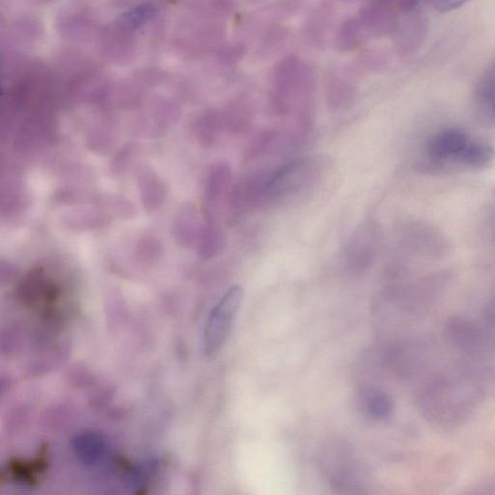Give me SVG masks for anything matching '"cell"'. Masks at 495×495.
<instances>
[{"label":"cell","mask_w":495,"mask_h":495,"mask_svg":"<svg viewBox=\"0 0 495 495\" xmlns=\"http://www.w3.org/2000/svg\"><path fill=\"white\" fill-rule=\"evenodd\" d=\"M274 104L278 110L286 112L288 98L294 92L306 93L312 87L311 72L297 57H286L278 62L275 69Z\"/></svg>","instance_id":"obj_4"},{"label":"cell","mask_w":495,"mask_h":495,"mask_svg":"<svg viewBox=\"0 0 495 495\" xmlns=\"http://www.w3.org/2000/svg\"><path fill=\"white\" fill-rule=\"evenodd\" d=\"M468 2L469 0H429L430 4L441 13L453 11Z\"/></svg>","instance_id":"obj_11"},{"label":"cell","mask_w":495,"mask_h":495,"mask_svg":"<svg viewBox=\"0 0 495 495\" xmlns=\"http://www.w3.org/2000/svg\"><path fill=\"white\" fill-rule=\"evenodd\" d=\"M484 398L473 374L439 377L421 391L419 408L431 425L456 428L476 414Z\"/></svg>","instance_id":"obj_1"},{"label":"cell","mask_w":495,"mask_h":495,"mask_svg":"<svg viewBox=\"0 0 495 495\" xmlns=\"http://www.w3.org/2000/svg\"><path fill=\"white\" fill-rule=\"evenodd\" d=\"M495 151L486 143L469 142L461 155L460 160L473 168L487 167L493 161Z\"/></svg>","instance_id":"obj_8"},{"label":"cell","mask_w":495,"mask_h":495,"mask_svg":"<svg viewBox=\"0 0 495 495\" xmlns=\"http://www.w3.org/2000/svg\"><path fill=\"white\" fill-rule=\"evenodd\" d=\"M76 458L87 467H96L104 461L110 453L107 439L96 432H85L73 441Z\"/></svg>","instance_id":"obj_5"},{"label":"cell","mask_w":495,"mask_h":495,"mask_svg":"<svg viewBox=\"0 0 495 495\" xmlns=\"http://www.w3.org/2000/svg\"><path fill=\"white\" fill-rule=\"evenodd\" d=\"M443 335L451 346L474 359H484L495 354V334L468 316L448 317Z\"/></svg>","instance_id":"obj_2"},{"label":"cell","mask_w":495,"mask_h":495,"mask_svg":"<svg viewBox=\"0 0 495 495\" xmlns=\"http://www.w3.org/2000/svg\"><path fill=\"white\" fill-rule=\"evenodd\" d=\"M245 55V49L242 45H235L228 50H225L224 53V59L228 64H235V62L240 61Z\"/></svg>","instance_id":"obj_12"},{"label":"cell","mask_w":495,"mask_h":495,"mask_svg":"<svg viewBox=\"0 0 495 495\" xmlns=\"http://www.w3.org/2000/svg\"><path fill=\"white\" fill-rule=\"evenodd\" d=\"M473 376L478 381L484 396L495 395V367L484 368Z\"/></svg>","instance_id":"obj_10"},{"label":"cell","mask_w":495,"mask_h":495,"mask_svg":"<svg viewBox=\"0 0 495 495\" xmlns=\"http://www.w3.org/2000/svg\"><path fill=\"white\" fill-rule=\"evenodd\" d=\"M368 409L374 418L386 419L394 410V401L385 392H375L369 397Z\"/></svg>","instance_id":"obj_9"},{"label":"cell","mask_w":495,"mask_h":495,"mask_svg":"<svg viewBox=\"0 0 495 495\" xmlns=\"http://www.w3.org/2000/svg\"><path fill=\"white\" fill-rule=\"evenodd\" d=\"M243 296V288L234 286L212 309L203 334V349L206 354H214L225 344L241 306Z\"/></svg>","instance_id":"obj_3"},{"label":"cell","mask_w":495,"mask_h":495,"mask_svg":"<svg viewBox=\"0 0 495 495\" xmlns=\"http://www.w3.org/2000/svg\"><path fill=\"white\" fill-rule=\"evenodd\" d=\"M483 316L487 324L495 327V299L484 306Z\"/></svg>","instance_id":"obj_13"},{"label":"cell","mask_w":495,"mask_h":495,"mask_svg":"<svg viewBox=\"0 0 495 495\" xmlns=\"http://www.w3.org/2000/svg\"><path fill=\"white\" fill-rule=\"evenodd\" d=\"M493 111H494V113H495V99H494V101H493Z\"/></svg>","instance_id":"obj_14"},{"label":"cell","mask_w":495,"mask_h":495,"mask_svg":"<svg viewBox=\"0 0 495 495\" xmlns=\"http://www.w3.org/2000/svg\"><path fill=\"white\" fill-rule=\"evenodd\" d=\"M469 142L468 136L462 130L450 129L441 132L431 140L429 151L433 158L460 159Z\"/></svg>","instance_id":"obj_6"},{"label":"cell","mask_w":495,"mask_h":495,"mask_svg":"<svg viewBox=\"0 0 495 495\" xmlns=\"http://www.w3.org/2000/svg\"><path fill=\"white\" fill-rule=\"evenodd\" d=\"M365 28L359 19H349L339 28L337 47L339 50L349 51L362 43Z\"/></svg>","instance_id":"obj_7"}]
</instances>
